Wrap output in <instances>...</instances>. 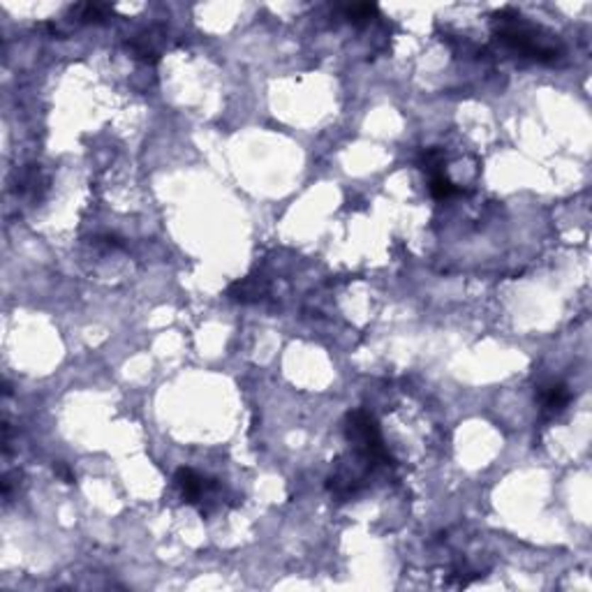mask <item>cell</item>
Masks as SVG:
<instances>
[{
    "mask_svg": "<svg viewBox=\"0 0 592 592\" xmlns=\"http://www.w3.org/2000/svg\"><path fill=\"white\" fill-rule=\"evenodd\" d=\"M496 33L505 47L539 63H555L562 54L553 38H539L542 28L527 23L514 10H502L496 14Z\"/></svg>",
    "mask_w": 592,
    "mask_h": 592,
    "instance_id": "6da1fadb",
    "label": "cell"
},
{
    "mask_svg": "<svg viewBox=\"0 0 592 592\" xmlns=\"http://www.w3.org/2000/svg\"><path fill=\"white\" fill-rule=\"evenodd\" d=\"M54 472H56L65 484H74V472L69 470V467H67L65 463H56V465H54Z\"/></svg>",
    "mask_w": 592,
    "mask_h": 592,
    "instance_id": "9c48e42d",
    "label": "cell"
},
{
    "mask_svg": "<svg viewBox=\"0 0 592 592\" xmlns=\"http://www.w3.org/2000/svg\"><path fill=\"white\" fill-rule=\"evenodd\" d=\"M345 435L354 447L357 458H361L370 470L375 465H386L393 463L391 454L384 445V437L379 432V426L375 417L366 410H352L345 419Z\"/></svg>",
    "mask_w": 592,
    "mask_h": 592,
    "instance_id": "7a4b0ae2",
    "label": "cell"
},
{
    "mask_svg": "<svg viewBox=\"0 0 592 592\" xmlns=\"http://www.w3.org/2000/svg\"><path fill=\"white\" fill-rule=\"evenodd\" d=\"M174 481L179 486L183 502H188V505H197V502L211 498V493L218 488L216 481H211L206 476H201L199 472H194L192 467H179Z\"/></svg>",
    "mask_w": 592,
    "mask_h": 592,
    "instance_id": "3957f363",
    "label": "cell"
},
{
    "mask_svg": "<svg viewBox=\"0 0 592 592\" xmlns=\"http://www.w3.org/2000/svg\"><path fill=\"white\" fill-rule=\"evenodd\" d=\"M342 12H345V19H347L350 23H368L373 16L377 14V7L375 5H370V3H352V5H345L342 7Z\"/></svg>",
    "mask_w": 592,
    "mask_h": 592,
    "instance_id": "8992f818",
    "label": "cell"
},
{
    "mask_svg": "<svg viewBox=\"0 0 592 592\" xmlns=\"http://www.w3.org/2000/svg\"><path fill=\"white\" fill-rule=\"evenodd\" d=\"M428 190H430V194L435 199H440V201H445V199H449V197H454V194L458 192V188L456 185L452 183L447 179V174L445 172H437V174H432L430 176V185H428Z\"/></svg>",
    "mask_w": 592,
    "mask_h": 592,
    "instance_id": "52a82bcc",
    "label": "cell"
},
{
    "mask_svg": "<svg viewBox=\"0 0 592 592\" xmlns=\"http://www.w3.org/2000/svg\"><path fill=\"white\" fill-rule=\"evenodd\" d=\"M419 167L428 176L445 172V151H442V148H426V151L419 155Z\"/></svg>",
    "mask_w": 592,
    "mask_h": 592,
    "instance_id": "ba28073f",
    "label": "cell"
},
{
    "mask_svg": "<svg viewBox=\"0 0 592 592\" xmlns=\"http://www.w3.org/2000/svg\"><path fill=\"white\" fill-rule=\"evenodd\" d=\"M72 12L86 23H102L113 14V7L111 5H100V3H88V5H77Z\"/></svg>",
    "mask_w": 592,
    "mask_h": 592,
    "instance_id": "5b68a950",
    "label": "cell"
},
{
    "mask_svg": "<svg viewBox=\"0 0 592 592\" xmlns=\"http://www.w3.org/2000/svg\"><path fill=\"white\" fill-rule=\"evenodd\" d=\"M537 398H539V405H542V417L553 419V417H558L560 412H564V408L569 405L571 391L564 382H555V379H551V382L539 386Z\"/></svg>",
    "mask_w": 592,
    "mask_h": 592,
    "instance_id": "277c9868",
    "label": "cell"
}]
</instances>
